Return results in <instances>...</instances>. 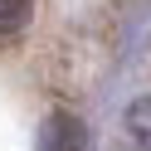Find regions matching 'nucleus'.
<instances>
[{
  "instance_id": "2",
  "label": "nucleus",
  "mask_w": 151,
  "mask_h": 151,
  "mask_svg": "<svg viewBox=\"0 0 151 151\" xmlns=\"http://www.w3.org/2000/svg\"><path fill=\"white\" fill-rule=\"evenodd\" d=\"M127 137L137 141V151H151V98H137L127 107Z\"/></svg>"
},
{
  "instance_id": "3",
  "label": "nucleus",
  "mask_w": 151,
  "mask_h": 151,
  "mask_svg": "<svg viewBox=\"0 0 151 151\" xmlns=\"http://www.w3.org/2000/svg\"><path fill=\"white\" fill-rule=\"evenodd\" d=\"M24 15H29V0H0V29H15Z\"/></svg>"
},
{
  "instance_id": "1",
  "label": "nucleus",
  "mask_w": 151,
  "mask_h": 151,
  "mask_svg": "<svg viewBox=\"0 0 151 151\" xmlns=\"http://www.w3.org/2000/svg\"><path fill=\"white\" fill-rule=\"evenodd\" d=\"M39 151H83V127L68 112H49L39 132Z\"/></svg>"
}]
</instances>
